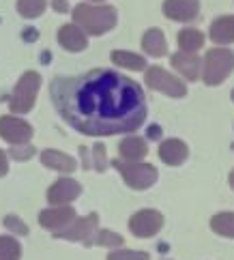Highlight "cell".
I'll return each mask as SVG.
<instances>
[{
  "label": "cell",
  "mask_w": 234,
  "mask_h": 260,
  "mask_svg": "<svg viewBox=\"0 0 234 260\" xmlns=\"http://www.w3.org/2000/svg\"><path fill=\"white\" fill-rule=\"evenodd\" d=\"M211 39L221 45L234 43V15L219 17L211 24Z\"/></svg>",
  "instance_id": "2e32d148"
},
{
  "label": "cell",
  "mask_w": 234,
  "mask_h": 260,
  "mask_svg": "<svg viewBox=\"0 0 234 260\" xmlns=\"http://www.w3.org/2000/svg\"><path fill=\"white\" fill-rule=\"evenodd\" d=\"M50 92L58 114L86 136L136 132L146 118L142 88L110 69H95L78 78H56Z\"/></svg>",
  "instance_id": "6da1fadb"
},
{
  "label": "cell",
  "mask_w": 234,
  "mask_h": 260,
  "mask_svg": "<svg viewBox=\"0 0 234 260\" xmlns=\"http://www.w3.org/2000/svg\"><path fill=\"white\" fill-rule=\"evenodd\" d=\"M5 226L11 228L13 232H17V235H26V232H28V226L24 224L20 217H15V215H7L5 217Z\"/></svg>",
  "instance_id": "4316f807"
},
{
  "label": "cell",
  "mask_w": 234,
  "mask_h": 260,
  "mask_svg": "<svg viewBox=\"0 0 234 260\" xmlns=\"http://www.w3.org/2000/svg\"><path fill=\"white\" fill-rule=\"evenodd\" d=\"M234 69V54L230 50H211L207 52V58H204V67H202V76L204 82L209 86H217L226 80Z\"/></svg>",
  "instance_id": "3957f363"
},
{
  "label": "cell",
  "mask_w": 234,
  "mask_h": 260,
  "mask_svg": "<svg viewBox=\"0 0 234 260\" xmlns=\"http://www.w3.org/2000/svg\"><path fill=\"white\" fill-rule=\"evenodd\" d=\"M163 11L174 22H191L200 11V3L198 0H165Z\"/></svg>",
  "instance_id": "30bf717a"
},
{
  "label": "cell",
  "mask_w": 234,
  "mask_h": 260,
  "mask_svg": "<svg viewBox=\"0 0 234 260\" xmlns=\"http://www.w3.org/2000/svg\"><path fill=\"white\" fill-rule=\"evenodd\" d=\"M20 243L11 237H0V260H20Z\"/></svg>",
  "instance_id": "603a6c76"
},
{
  "label": "cell",
  "mask_w": 234,
  "mask_h": 260,
  "mask_svg": "<svg viewBox=\"0 0 234 260\" xmlns=\"http://www.w3.org/2000/svg\"><path fill=\"white\" fill-rule=\"evenodd\" d=\"M17 11L24 17H37L45 11V0H17Z\"/></svg>",
  "instance_id": "cb8c5ba5"
},
{
  "label": "cell",
  "mask_w": 234,
  "mask_h": 260,
  "mask_svg": "<svg viewBox=\"0 0 234 260\" xmlns=\"http://www.w3.org/2000/svg\"><path fill=\"white\" fill-rule=\"evenodd\" d=\"M39 86H41L39 73L28 71L20 78V82H17V86L13 90V97H11V110L15 114L30 112L32 106H35L37 92H39Z\"/></svg>",
  "instance_id": "277c9868"
},
{
  "label": "cell",
  "mask_w": 234,
  "mask_h": 260,
  "mask_svg": "<svg viewBox=\"0 0 234 260\" xmlns=\"http://www.w3.org/2000/svg\"><path fill=\"white\" fill-rule=\"evenodd\" d=\"M172 67L183 73V76L187 80H191L195 82L200 78V69H202V62L200 58L195 56V54H187V52H179V54H174L172 56Z\"/></svg>",
  "instance_id": "4fadbf2b"
},
{
  "label": "cell",
  "mask_w": 234,
  "mask_h": 260,
  "mask_svg": "<svg viewBox=\"0 0 234 260\" xmlns=\"http://www.w3.org/2000/svg\"><path fill=\"white\" fill-rule=\"evenodd\" d=\"M142 48L144 52H148L151 56H163L168 52V43H165V37L159 28H151L146 30L142 37Z\"/></svg>",
  "instance_id": "d6986e66"
},
{
  "label": "cell",
  "mask_w": 234,
  "mask_h": 260,
  "mask_svg": "<svg viewBox=\"0 0 234 260\" xmlns=\"http://www.w3.org/2000/svg\"><path fill=\"white\" fill-rule=\"evenodd\" d=\"M112 60H114L118 67H125V69H133V71H142L146 67V60L144 56H138L133 52H123V50H116L112 54Z\"/></svg>",
  "instance_id": "44dd1931"
},
{
  "label": "cell",
  "mask_w": 234,
  "mask_h": 260,
  "mask_svg": "<svg viewBox=\"0 0 234 260\" xmlns=\"http://www.w3.org/2000/svg\"><path fill=\"white\" fill-rule=\"evenodd\" d=\"M9 172V161H7V153L0 151V176H5Z\"/></svg>",
  "instance_id": "f546056e"
},
{
  "label": "cell",
  "mask_w": 234,
  "mask_h": 260,
  "mask_svg": "<svg viewBox=\"0 0 234 260\" xmlns=\"http://www.w3.org/2000/svg\"><path fill=\"white\" fill-rule=\"evenodd\" d=\"M163 226V215L159 211L153 209H144V211H138L133 217L129 219V230L133 232L136 237H155L159 230Z\"/></svg>",
  "instance_id": "8992f818"
},
{
  "label": "cell",
  "mask_w": 234,
  "mask_h": 260,
  "mask_svg": "<svg viewBox=\"0 0 234 260\" xmlns=\"http://www.w3.org/2000/svg\"><path fill=\"white\" fill-rule=\"evenodd\" d=\"M97 221H99L97 213H90L88 217L73 221V226L69 230H56V237L69 239V241H84L86 245H90L92 243V232L97 230Z\"/></svg>",
  "instance_id": "9c48e42d"
},
{
  "label": "cell",
  "mask_w": 234,
  "mask_h": 260,
  "mask_svg": "<svg viewBox=\"0 0 234 260\" xmlns=\"http://www.w3.org/2000/svg\"><path fill=\"white\" fill-rule=\"evenodd\" d=\"M32 153H35V148L32 146H26V148H13L11 151V155L15 157V159H28V157H32Z\"/></svg>",
  "instance_id": "f1b7e54d"
},
{
  "label": "cell",
  "mask_w": 234,
  "mask_h": 260,
  "mask_svg": "<svg viewBox=\"0 0 234 260\" xmlns=\"http://www.w3.org/2000/svg\"><path fill=\"white\" fill-rule=\"evenodd\" d=\"M114 166L120 170V174H123L125 183L129 185V187H133V189H146V187H151V185L157 181V170L153 168L151 164L114 161Z\"/></svg>",
  "instance_id": "5b68a950"
},
{
  "label": "cell",
  "mask_w": 234,
  "mask_h": 260,
  "mask_svg": "<svg viewBox=\"0 0 234 260\" xmlns=\"http://www.w3.org/2000/svg\"><path fill=\"white\" fill-rule=\"evenodd\" d=\"M58 41L62 48H67L69 52H82L86 48V35H84L76 24H64L58 30Z\"/></svg>",
  "instance_id": "5bb4252c"
},
{
  "label": "cell",
  "mask_w": 234,
  "mask_h": 260,
  "mask_svg": "<svg viewBox=\"0 0 234 260\" xmlns=\"http://www.w3.org/2000/svg\"><path fill=\"white\" fill-rule=\"evenodd\" d=\"M0 136H3L5 140L9 144H13V146L28 144V140L32 138V127L22 118L0 116Z\"/></svg>",
  "instance_id": "ba28073f"
},
{
  "label": "cell",
  "mask_w": 234,
  "mask_h": 260,
  "mask_svg": "<svg viewBox=\"0 0 234 260\" xmlns=\"http://www.w3.org/2000/svg\"><path fill=\"white\" fill-rule=\"evenodd\" d=\"M176 41H179L181 50L187 52V54H193L195 50H200L204 45V35L200 30L195 28H185L179 32V37H176Z\"/></svg>",
  "instance_id": "ffe728a7"
},
{
  "label": "cell",
  "mask_w": 234,
  "mask_h": 260,
  "mask_svg": "<svg viewBox=\"0 0 234 260\" xmlns=\"http://www.w3.org/2000/svg\"><path fill=\"white\" fill-rule=\"evenodd\" d=\"M106 146L104 144H95V159H97V170L104 172L106 170Z\"/></svg>",
  "instance_id": "83f0119b"
},
{
  "label": "cell",
  "mask_w": 234,
  "mask_h": 260,
  "mask_svg": "<svg viewBox=\"0 0 234 260\" xmlns=\"http://www.w3.org/2000/svg\"><path fill=\"white\" fill-rule=\"evenodd\" d=\"M230 185H232V189H234V170L230 172Z\"/></svg>",
  "instance_id": "1f68e13d"
},
{
  "label": "cell",
  "mask_w": 234,
  "mask_h": 260,
  "mask_svg": "<svg viewBox=\"0 0 234 260\" xmlns=\"http://www.w3.org/2000/svg\"><path fill=\"white\" fill-rule=\"evenodd\" d=\"M146 84L155 90L165 92V95H170V97H183L187 92V88L181 80H176L174 76H170V73L163 71L161 67H157V64L146 71Z\"/></svg>",
  "instance_id": "52a82bcc"
},
{
  "label": "cell",
  "mask_w": 234,
  "mask_h": 260,
  "mask_svg": "<svg viewBox=\"0 0 234 260\" xmlns=\"http://www.w3.org/2000/svg\"><path fill=\"white\" fill-rule=\"evenodd\" d=\"M187 155H189L187 144L181 140H165L159 146V157H161V161H165L168 166H181L187 159Z\"/></svg>",
  "instance_id": "9a60e30c"
},
{
  "label": "cell",
  "mask_w": 234,
  "mask_h": 260,
  "mask_svg": "<svg viewBox=\"0 0 234 260\" xmlns=\"http://www.w3.org/2000/svg\"><path fill=\"white\" fill-rule=\"evenodd\" d=\"M232 97H234V95H232Z\"/></svg>",
  "instance_id": "d6a6232c"
},
{
  "label": "cell",
  "mask_w": 234,
  "mask_h": 260,
  "mask_svg": "<svg viewBox=\"0 0 234 260\" xmlns=\"http://www.w3.org/2000/svg\"><path fill=\"white\" fill-rule=\"evenodd\" d=\"M76 219V211L71 207H56V209H48V211H41L39 221L43 228L48 230H60L67 224Z\"/></svg>",
  "instance_id": "7c38bea8"
},
{
  "label": "cell",
  "mask_w": 234,
  "mask_h": 260,
  "mask_svg": "<svg viewBox=\"0 0 234 260\" xmlns=\"http://www.w3.org/2000/svg\"><path fill=\"white\" fill-rule=\"evenodd\" d=\"M92 243L104 245V247H118V245H123V237L110 230H101L97 237H92Z\"/></svg>",
  "instance_id": "d4e9b609"
},
{
  "label": "cell",
  "mask_w": 234,
  "mask_h": 260,
  "mask_svg": "<svg viewBox=\"0 0 234 260\" xmlns=\"http://www.w3.org/2000/svg\"><path fill=\"white\" fill-rule=\"evenodd\" d=\"M41 164L48 166V168H52V170H58V172L76 170V159H73V157L64 155L60 151H52V148H48V151L41 153Z\"/></svg>",
  "instance_id": "e0dca14e"
},
{
  "label": "cell",
  "mask_w": 234,
  "mask_h": 260,
  "mask_svg": "<svg viewBox=\"0 0 234 260\" xmlns=\"http://www.w3.org/2000/svg\"><path fill=\"white\" fill-rule=\"evenodd\" d=\"M52 7H54L58 13H64V11H67V9H69L67 0H52Z\"/></svg>",
  "instance_id": "4dcf8cb0"
},
{
  "label": "cell",
  "mask_w": 234,
  "mask_h": 260,
  "mask_svg": "<svg viewBox=\"0 0 234 260\" xmlns=\"http://www.w3.org/2000/svg\"><path fill=\"white\" fill-rule=\"evenodd\" d=\"M211 228L221 237L234 239V213H219V215H215L211 219Z\"/></svg>",
  "instance_id": "7402d4cb"
},
{
  "label": "cell",
  "mask_w": 234,
  "mask_h": 260,
  "mask_svg": "<svg viewBox=\"0 0 234 260\" xmlns=\"http://www.w3.org/2000/svg\"><path fill=\"white\" fill-rule=\"evenodd\" d=\"M76 24L82 26L88 35H104L116 24V9L112 7H92V5H78L76 11Z\"/></svg>",
  "instance_id": "7a4b0ae2"
},
{
  "label": "cell",
  "mask_w": 234,
  "mask_h": 260,
  "mask_svg": "<svg viewBox=\"0 0 234 260\" xmlns=\"http://www.w3.org/2000/svg\"><path fill=\"white\" fill-rule=\"evenodd\" d=\"M80 191H82V187H80V183H76L73 179H58L56 181L52 187H50V191H48V200L52 202V204H67V202H71V200H76L78 196H80Z\"/></svg>",
  "instance_id": "8fae6325"
},
{
  "label": "cell",
  "mask_w": 234,
  "mask_h": 260,
  "mask_svg": "<svg viewBox=\"0 0 234 260\" xmlns=\"http://www.w3.org/2000/svg\"><path fill=\"white\" fill-rule=\"evenodd\" d=\"M118 151H120V157H123V161L133 164V161H140V159H142V157L146 155L148 146H146V142L142 140V138H125V140L120 142Z\"/></svg>",
  "instance_id": "ac0fdd59"
},
{
  "label": "cell",
  "mask_w": 234,
  "mask_h": 260,
  "mask_svg": "<svg viewBox=\"0 0 234 260\" xmlns=\"http://www.w3.org/2000/svg\"><path fill=\"white\" fill-rule=\"evenodd\" d=\"M146 252H133V249H123V252H112L108 260H148Z\"/></svg>",
  "instance_id": "484cf974"
}]
</instances>
